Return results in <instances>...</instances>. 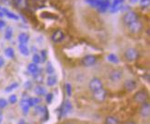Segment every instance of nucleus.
I'll return each mask as SVG.
<instances>
[{
  "instance_id": "nucleus-1",
  "label": "nucleus",
  "mask_w": 150,
  "mask_h": 124,
  "mask_svg": "<svg viewBox=\"0 0 150 124\" xmlns=\"http://www.w3.org/2000/svg\"><path fill=\"white\" fill-rule=\"evenodd\" d=\"M139 57V52L135 48L130 47L127 48L125 52V57L126 58L127 61H134L138 58Z\"/></svg>"
},
{
  "instance_id": "nucleus-2",
  "label": "nucleus",
  "mask_w": 150,
  "mask_h": 124,
  "mask_svg": "<svg viewBox=\"0 0 150 124\" xmlns=\"http://www.w3.org/2000/svg\"><path fill=\"white\" fill-rule=\"evenodd\" d=\"M88 87L91 92H96V91L103 88V84H102L101 80H100L99 78H93V79L89 82Z\"/></svg>"
},
{
  "instance_id": "nucleus-3",
  "label": "nucleus",
  "mask_w": 150,
  "mask_h": 124,
  "mask_svg": "<svg viewBox=\"0 0 150 124\" xmlns=\"http://www.w3.org/2000/svg\"><path fill=\"white\" fill-rule=\"evenodd\" d=\"M137 19H138L137 14L134 11H128L127 13H125V15L123 16V22H125L127 26L129 24L136 22Z\"/></svg>"
},
{
  "instance_id": "nucleus-4",
  "label": "nucleus",
  "mask_w": 150,
  "mask_h": 124,
  "mask_svg": "<svg viewBox=\"0 0 150 124\" xmlns=\"http://www.w3.org/2000/svg\"><path fill=\"white\" fill-rule=\"evenodd\" d=\"M147 98H148V95L146 91H138L137 93H135V95H134V100L138 103V104H143L147 101Z\"/></svg>"
},
{
  "instance_id": "nucleus-5",
  "label": "nucleus",
  "mask_w": 150,
  "mask_h": 124,
  "mask_svg": "<svg viewBox=\"0 0 150 124\" xmlns=\"http://www.w3.org/2000/svg\"><path fill=\"white\" fill-rule=\"evenodd\" d=\"M128 28H129V31L131 34H139V32L142 31V28H143V25H142V22L140 21H136L131 24L128 25Z\"/></svg>"
},
{
  "instance_id": "nucleus-6",
  "label": "nucleus",
  "mask_w": 150,
  "mask_h": 124,
  "mask_svg": "<svg viewBox=\"0 0 150 124\" xmlns=\"http://www.w3.org/2000/svg\"><path fill=\"white\" fill-rule=\"evenodd\" d=\"M106 96H107V92L103 88L96 91V92H93V98L97 102H103L106 99Z\"/></svg>"
},
{
  "instance_id": "nucleus-7",
  "label": "nucleus",
  "mask_w": 150,
  "mask_h": 124,
  "mask_svg": "<svg viewBox=\"0 0 150 124\" xmlns=\"http://www.w3.org/2000/svg\"><path fill=\"white\" fill-rule=\"evenodd\" d=\"M139 114L143 118H148L150 115V105L148 102H145L142 104V106L139 109Z\"/></svg>"
},
{
  "instance_id": "nucleus-8",
  "label": "nucleus",
  "mask_w": 150,
  "mask_h": 124,
  "mask_svg": "<svg viewBox=\"0 0 150 124\" xmlns=\"http://www.w3.org/2000/svg\"><path fill=\"white\" fill-rule=\"evenodd\" d=\"M96 61H97V59H96L95 56L88 55V56H86L83 57L82 64L86 67H90V66H92V65H94L96 63Z\"/></svg>"
},
{
  "instance_id": "nucleus-9",
  "label": "nucleus",
  "mask_w": 150,
  "mask_h": 124,
  "mask_svg": "<svg viewBox=\"0 0 150 124\" xmlns=\"http://www.w3.org/2000/svg\"><path fill=\"white\" fill-rule=\"evenodd\" d=\"M109 77H110V80L113 82H119L122 77V72L119 70H113L112 71H110Z\"/></svg>"
},
{
  "instance_id": "nucleus-10",
  "label": "nucleus",
  "mask_w": 150,
  "mask_h": 124,
  "mask_svg": "<svg viewBox=\"0 0 150 124\" xmlns=\"http://www.w3.org/2000/svg\"><path fill=\"white\" fill-rule=\"evenodd\" d=\"M123 2H125V0H113V2L110 3V11L116 12V11H118L119 9H121Z\"/></svg>"
},
{
  "instance_id": "nucleus-11",
  "label": "nucleus",
  "mask_w": 150,
  "mask_h": 124,
  "mask_svg": "<svg viewBox=\"0 0 150 124\" xmlns=\"http://www.w3.org/2000/svg\"><path fill=\"white\" fill-rule=\"evenodd\" d=\"M72 108H73V106H72V104H71V102L70 101H66L64 103L62 109H61V116L67 115L69 112H71Z\"/></svg>"
},
{
  "instance_id": "nucleus-12",
  "label": "nucleus",
  "mask_w": 150,
  "mask_h": 124,
  "mask_svg": "<svg viewBox=\"0 0 150 124\" xmlns=\"http://www.w3.org/2000/svg\"><path fill=\"white\" fill-rule=\"evenodd\" d=\"M64 38V32L60 30L55 31L53 34V35H52V40H53V42H54V43L61 42Z\"/></svg>"
},
{
  "instance_id": "nucleus-13",
  "label": "nucleus",
  "mask_w": 150,
  "mask_h": 124,
  "mask_svg": "<svg viewBox=\"0 0 150 124\" xmlns=\"http://www.w3.org/2000/svg\"><path fill=\"white\" fill-rule=\"evenodd\" d=\"M110 2L109 0H100L99 4H98L97 8L99 9L100 11L103 12V11H106L107 9H110Z\"/></svg>"
},
{
  "instance_id": "nucleus-14",
  "label": "nucleus",
  "mask_w": 150,
  "mask_h": 124,
  "mask_svg": "<svg viewBox=\"0 0 150 124\" xmlns=\"http://www.w3.org/2000/svg\"><path fill=\"white\" fill-rule=\"evenodd\" d=\"M137 84H136L135 81L134 80H127L125 82V88L127 92H133V91L136 88Z\"/></svg>"
},
{
  "instance_id": "nucleus-15",
  "label": "nucleus",
  "mask_w": 150,
  "mask_h": 124,
  "mask_svg": "<svg viewBox=\"0 0 150 124\" xmlns=\"http://www.w3.org/2000/svg\"><path fill=\"white\" fill-rule=\"evenodd\" d=\"M29 35L25 32H21L18 35V42L21 44H27L29 42Z\"/></svg>"
},
{
  "instance_id": "nucleus-16",
  "label": "nucleus",
  "mask_w": 150,
  "mask_h": 124,
  "mask_svg": "<svg viewBox=\"0 0 150 124\" xmlns=\"http://www.w3.org/2000/svg\"><path fill=\"white\" fill-rule=\"evenodd\" d=\"M56 82H57V77L55 75L51 74V75L48 76V78H47V85L54 86V84H56Z\"/></svg>"
},
{
  "instance_id": "nucleus-17",
  "label": "nucleus",
  "mask_w": 150,
  "mask_h": 124,
  "mask_svg": "<svg viewBox=\"0 0 150 124\" xmlns=\"http://www.w3.org/2000/svg\"><path fill=\"white\" fill-rule=\"evenodd\" d=\"M18 49L21 51V53L24 56H28L30 54V51H29V48L27 47V45L26 44H21L18 45Z\"/></svg>"
},
{
  "instance_id": "nucleus-18",
  "label": "nucleus",
  "mask_w": 150,
  "mask_h": 124,
  "mask_svg": "<svg viewBox=\"0 0 150 124\" xmlns=\"http://www.w3.org/2000/svg\"><path fill=\"white\" fill-rule=\"evenodd\" d=\"M21 108L23 110V113L25 115L28 114L29 108H30V106H29V104H28V100H25V99L21 100Z\"/></svg>"
},
{
  "instance_id": "nucleus-19",
  "label": "nucleus",
  "mask_w": 150,
  "mask_h": 124,
  "mask_svg": "<svg viewBox=\"0 0 150 124\" xmlns=\"http://www.w3.org/2000/svg\"><path fill=\"white\" fill-rule=\"evenodd\" d=\"M105 124H119V120L113 116H109L105 120Z\"/></svg>"
},
{
  "instance_id": "nucleus-20",
  "label": "nucleus",
  "mask_w": 150,
  "mask_h": 124,
  "mask_svg": "<svg viewBox=\"0 0 150 124\" xmlns=\"http://www.w3.org/2000/svg\"><path fill=\"white\" fill-rule=\"evenodd\" d=\"M28 70H29V71L30 73H32V74H34V73H36V72H38L39 71V68H38V66H37V64H35V63H30V64H29V66H28Z\"/></svg>"
},
{
  "instance_id": "nucleus-21",
  "label": "nucleus",
  "mask_w": 150,
  "mask_h": 124,
  "mask_svg": "<svg viewBox=\"0 0 150 124\" xmlns=\"http://www.w3.org/2000/svg\"><path fill=\"white\" fill-rule=\"evenodd\" d=\"M15 4L19 9H25L28 5L27 0H15Z\"/></svg>"
},
{
  "instance_id": "nucleus-22",
  "label": "nucleus",
  "mask_w": 150,
  "mask_h": 124,
  "mask_svg": "<svg viewBox=\"0 0 150 124\" xmlns=\"http://www.w3.org/2000/svg\"><path fill=\"white\" fill-rule=\"evenodd\" d=\"M35 93L38 95H43L46 93V90L44 89V87H42V85H37L34 89Z\"/></svg>"
},
{
  "instance_id": "nucleus-23",
  "label": "nucleus",
  "mask_w": 150,
  "mask_h": 124,
  "mask_svg": "<svg viewBox=\"0 0 150 124\" xmlns=\"http://www.w3.org/2000/svg\"><path fill=\"white\" fill-rule=\"evenodd\" d=\"M39 102H40V99L37 98V97H30V98L28 99V104L30 107L36 106L37 104H39Z\"/></svg>"
},
{
  "instance_id": "nucleus-24",
  "label": "nucleus",
  "mask_w": 150,
  "mask_h": 124,
  "mask_svg": "<svg viewBox=\"0 0 150 124\" xmlns=\"http://www.w3.org/2000/svg\"><path fill=\"white\" fill-rule=\"evenodd\" d=\"M107 58H108V60H109L110 62H112V63L117 64V63L119 62V58H118V57H117L116 55H114V54H110V55L107 57Z\"/></svg>"
},
{
  "instance_id": "nucleus-25",
  "label": "nucleus",
  "mask_w": 150,
  "mask_h": 124,
  "mask_svg": "<svg viewBox=\"0 0 150 124\" xmlns=\"http://www.w3.org/2000/svg\"><path fill=\"white\" fill-rule=\"evenodd\" d=\"M5 54H6V56L8 57H10V58L14 57V56H15L14 49L11 48V47H8L5 50Z\"/></svg>"
},
{
  "instance_id": "nucleus-26",
  "label": "nucleus",
  "mask_w": 150,
  "mask_h": 124,
  "mask_svg": "<svg viewBox=\"0 0 150 124\" xmlns=\"http://www.w3.org/2000/svg\"><path fill=\"white\" fill-rule=\"evenodd\" d=\"M12 35H13V31H12V28L8 27V29L6 30L5 32V38L6 40H10L12 38Z\"/></svg>"
},
{
  "instance_id": "nucleus-27",
  "label": "nucleus",
  "mask_w": 150,
  "mask_h": 124,
  "mask_svg": "<svg viewBox=\"0 0 150 124\" xmlns=\"http://www.w3.org/2000/svg\"><path fill=\"white\" fill-rule=\"evenodd\" d=\"M3 12H4V14L6 15L8 18L13 19H18V16H16L14 13H11V12H9L8 10H6V9H3Z\"/></svg>"
},
{
  "instance_id": "nucleus-28",
  "label": "nucleus",
  "mask_w": 150,
  "mask_h": 124,
  "mask_svg": "<svg viewBox=\"0 0 150 124\" xmlns=\"http://www.w3.org/2000/svg\"><path fill=\"white\" fill-rule=\"evenodd\" d=\"M33 77H34V80L36 81V82H42V80H43V77L41 73H34L33 74Z\"/></svg>"
},
{
  "instance_id": "nucleus-29",
  "label": "nucleus",
  "mask_w": 150,
  "mask_h": 124,
  "mask_svg": "<svg viewBox=\"0 0 150 124\" xmlns=\"http://www.w3.org/2000/svg\"><path fill=\"white\" fill-rule=\"evenodd\" d=\"M18 86V84L17 83V82H14V83H12V84H10V85L9 86H8V87H6V93H8V92H11V91L12 90H14V89H16L17 87Z\"/></svg>"
},
{
  "instance_id": "nucleus-30",
  "label": "nucleus",
  "mask_w": 150,
  "mask_h": 124,
  "mask_svg": "<svg viewBox=\"0 0 150 124\" xmlns=\"http://www.w3.org/2000/svg\"><path fill=\"white\" fill-rule=\"evenodd\" d=\"M66 91H67V95L71 96V95H72V86H71L70 83H67L66 84Z\"/></svg>"
},
{
  "instance_id": "nucleus-31",
  "label": "nucleus",
  "mask_w": 150,
  "mask_h": 124,
  "mask_svg": "<svg viewBox=\"0 0 150 124\" xmlns=\"http://www.w3.org/2000/svg\"><path fill=\"white\" fill-rule=\"evenodd\" d=\"M46 71H47V73H49V74H53V73H54V69L53 66H52V64H51V63H48V64H47Z\"/></svg>"
},
{
  "instance_id": "nucleus-32",
  "label": "nucleus",
  "mask_w": 150,
  "mask_h": 124,
  "mask_svg": "<svg viewBox=\"0 0 150 124\" xmlns=\"http://www.w3.org/2000/svg\"><path fill=\"white\" fill-rule=\"evenodd\" d=\"M32 60H33V63H35V64L40 63L41 62V57L37 54H34L33 57H32Z\"/></svg>"
},
{
  "instance_id": "nucleus-33",
  "label": "nucleus",
  "mask_w": 150,
  "mask_h": 124,
  "mask_svg": "<svg viewBox=\"0 0 150 124\" xmlns=\"http://www.w3.org/2000/svg\"><path fill=\"white\" fill-rule=\"evenodd\" d=\"M9 103L10 104H15V103H17V101H18V97H17V95H10L9 96Z\"/></svg>"
},
{
  "instance_id": "nucleus-34",
  "label": "nucleus",
  "mask_w": 150,
  "mask_h": 124,
  "mask_svg": "<svg viewBox=\"0 0 150 124\" xmlns=\"http://www.w3.org/2000/svg\"><path fill=\"white\" fill-rule=\"evenodd\" d=\"M8 106V102L4 98H0V108H5Z\"/></svg>"
},
{
  "instance_id": "nucleus-35",
  "label": "nucleus",
  "mask_w": 150,
  "mask_h": 124,
  "mask_svg": "<svg viewBox=\"0 0 150 124\" xmlns=\"http://www.w3.org/2000/svg\"><path fill=\"white\" fill-rule=\"evenodd\" d=\"M139 2L143 8H147L149 6V0H139Z\"/></svg>"
},
{
  "instance_id": "nucleus-36",
  "label": "nucleus",
  "mask_w": 150,
  "mask_h": 124,
  "mask_svg": "<svg viewBox=\"0 0 150 124\" xmlns=\"http://www.w3.org/2000/svg\"><path fill=\"white\" fill-rule=\"evenodd\" d=\"M35 110H36V113H37V114H43V112H44V108L37 107Z\"/></svg>"
},
{
  "instance_id": "nucleus-37",
  "label": "nucleus",
  "mask_w": 150,
  "mask_h": 124,
  "mask_svg": "<svg viewBox=\"0 0 150 124\" xmlns=\"http://www.w3.org/2000/svg\"><path fill=\"white\" fill-rule=\"evenodd\" d=\"M52 99H53V94L47 95V96H46V101H47V103H51L52 102Z\"/></svg>"
},
{
  "instance_id": "nucleus-38",
  "label": "nucleus",
  "mask_w": 150,
  "mask_h": 124,
  "mask_svg": "<svg viewBox=\"0 0 150 124\" xmlns=\"http://www.w3.org/2000/svg\"><path fill=\"white\" fill-rule=\"evenodd\" d=\"M42 57H41V61H45V58H46V51H42Z\"/></svg>"
},
{
  "instance_id": "nucleus-39",
  "label": "nucleus",
  "mask_w": 150,
  "mask_h": 124,
  "mask_svg": "<svg viewBox=\"0 0 150 124\" xmlns=\"http://www.w3.org/2000/svg\"><path fill=\"white\" fill-rule=\"evenodd\" d=\"M5 26H6V22L4 21H0V30L5 28Z\"/></svg>"
},
{
  "instance_id": "nucleus-40",
  "label": "nucleus",
  "mask_w": 150,
  "mask_h": 124,
  "mask_svg": "<svg viewBox=\"0 0 150 124\" xmlns=\"http://www.w3.org/2000/svg\"><path fill=\"white\" fill-rule=\"evenodd\" d=\"M5 64V60H4V58L2 57H0V68L3 67V65Z\"/></svg>"
},
{
  "instance_id": "nucleus-41",
  "label": "nucleus",
  "mask_w": 150,
  "mask_h": 124,
  "mask_svg": "<svg viewBox=\"0 0 150 124\" xmlns=\"http://www.w3.org/2000/svg\"><path fill=\"white\" fill-rule=\"evenodd\" d=\"M125 124H136L134 121H132V120H129V121H126Z\"/></svg>"
},
{
  "instance_id": "nucleus-42",
  "label": "nucleus",
  "mask_w": 150,
  "mask_h": 124,
  "mask_svg": "<svg viewBox=\"0 0 150 124\" xmlns=\"http://www.w3.org/2000/svg\"><path fill=\"white\" fill-rule=\"evenodd\" d=\"M139 0H130V2L131 3H133V4H134V3H136V2H138Z\"/></svg>"
},
{
  "instance_id": "nucleus-43",
  "label": "nucleus",
  "mask_w": 150,
  "mask_h": 124,
  "mask_svg": "<svg viewBox=\"0 0 150 124\" xmlns=\"http://www.w3.org/2000/svg\"><path fill=\"white\" fill-rule=\"evenodd\" d=\"M5 14H4V12L3 11H0V18H1V17H3Z\"/></svg>"
},
{
  "instance_id": "nucleus-44",
  "label": "nucleus",
  "mask_w": 150,
  "mask_h": 124,
  "mask_svg": "<svg viewBox=\"0 0 150 124\" xmlns=\"http://www.w3.org/2000/svg\"><path fill=\"white\" fill-rule=\"evenodd\" d=\"M66 124H75V123H73V122H67Z\"/></svg>"
},
{
  "instance_id": "nucleus-45",
  "label": "nucleus",
  "mask_w": 150,
  "mask_h": 124,
  "mask_svg": "<svg viewBox=\"0 0 150 124\" xmlns=\"http://www.w3.org/2000/svg\"><path fill=\"white\" fill-rule=\"evenodd\" d=\"M2 121V116H0V122Z\"/></svg>"
},
{
  "instance_id": "nucleus-46",
  "label": "nucleus",
  "mask_w": 150,
  "mask_h": 124,
  "mask_svg": "<svg viewBox=\"0 0 150 124\" xmlns=\"http://www.w3.org/2000/svg\"><path fill=\"white\" fill-rule=\"evenodd\" d=\"M0 116H2V113H1V111H0Z\"/></svg>"
},
{
  "instance_id": "nucleus-47",
  "label": "nucleus",
  "mask_w": 150,
  "mask_h": 124,
  "mask_svg": "<svg viewBox=\"0 0 150 124\" xmlns=\"http://www.w3.org/2000/svg\"><path fill=\"white\" fill-rule=\"evenodd\" d=\"M0 9H1V8H0Z\"/></svg>"
}]
</instances>
